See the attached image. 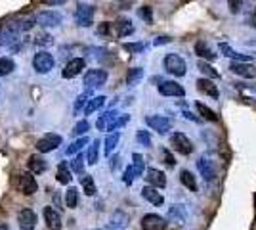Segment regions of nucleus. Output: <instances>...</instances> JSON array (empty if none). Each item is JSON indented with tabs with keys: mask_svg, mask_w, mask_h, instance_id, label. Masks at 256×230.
Wrapping results in <instances>:
<instances>
[{
	"mask_svg": "<svg viewBox=\"0 0 256 230\" xmlns=\"http://www.w3.org/2000/svg\"><path fill=\"white\" fill-rule=\"evenodd\" d=\"M32 23L29 22H10L0 27V46H10L16 41H20V35L27 31Z\"/></svg>",
	"mask_w": 256,
	"mask_h": 230,
	"instance_id": "nucleus-1",
	"label": "nucleus"
},
{
	"mask_svg": "<svg viewBox=\"0 0 256 230\" xmlns=\"http://www.w3.org/2000/svg\"><path fill=\"white\" fill-rule=\"evenodd\" d=\"M14 186L18 188L22 194H25V196H32L38 190L36 178L32 176V173H18V175L14 176Z\"/></svg>",
	"mask_w": 256,
	"mask_h": 230,
	"instance_id": "nucleus-2",
	"label": "nucleus"
},
{
	"mask_svg": "<svg viewBox=\"0 0 256 230\" xmlns=\"http://www.w3.org/2000/svg\"><path fill=\"white\" fill-rule=\"evenodd\" d=\"M54 66H56V60H54V56L50 54V52H46V50L36 52L34 58H32V67H34V71L40 73V75L48 73V71H52Z\"/></svg>",
	"mask_w": 256,
	"mask_h": 230,
	"instance_id": "nucleus-3",
	"label": "nucleus"
},
{
	"mask_svg": "<svg viewBox=\"0 0 256 230\" xmlns=\"http://www.w3.org/2000/svg\"><path fill=\"white\" fill-rule=\"evenodd\" d=\"M164 69L174 77H184L188 71V66L184 62V58L178 54H166L164 56Z\"/></svg>",
	"mask_w": 256,
	"mask_h": 230,
	"instance_id": "nucleus-4",
	"label": "nucleus"
},
{
	"mask_svg": "<svg viewBox=\"0 0 256 230\" xmlns=\"http://www.w3.org/2000/svg\"><path fill=\"white\" fill-rule=\"evenodd\" d=\"M107 81V71L106 69H88L84 73V85L88 90L96 87H104Z\"/></svg>",
	"mask_w": 256,
	"mask_h": 230,
	"instance_id": "nucleus-5",
	"label": "nucleus"
},
{
	"mask_svg": "<svg viewBox=\"0 0 256 230\" xmlns=\"http://www.w3.org/2000/svg\"><path fill=\"white\" fill-rule=\"evenodd\" d=\"M146 125L150 127L151 131L159 132V134H164L172 129V121L164 115H148L146 117Z\"/></svg>",
	"mask_w": 256,
	"mask_h": 230,
	"instance_id": "nucleus-6",
	"label": "nucleus"
},
{
	"mask_svg": "<svg viewBox=\"0 0 256 230\" xmlns=\"http://www.w3.org/2000/svg\"><path fill=\"white\" fill-rule=\"evenodd\" d=\"M170 144H172V148H174L178 153H182V155H190V153H193L192 140H190L184 132H174V134L170 136Z\"/></svg>",
	"mask_w": 256,
	"mask_h": 230,
	"instance_id": "nucleus-7",
	"label": "nucleus"
},
{
	"mask_svg": "<svg viewBox=\"0 0 256 230\" xmlns=\"http://www.w3.org/2000/svg\"><path fill=\"white\" fill-rule=\"evenodd\" d=\"M75 22L78 27H90L94 23V6L78 4V8L75 12Z\"/></svg>",
	"mask_w": 256,
	"mask_h": 230,
	"instance_id": "nucleus-8",
	"label": "nucleus"
},
{
	"mask_svg": "<svg viewBox=\"0 0 256 230\" xmlns=\"http://www.w3.org/2000/svg\"><path fill=\"white\" fill-rule=\"evenodd\" d=\"M197 169H199V173H201V176H203L206 182H208V180H214L216 175H218L216 163H214L210 157H206V155H201V157L197 159Z\"/></svg>",
	"mask_w": 256,
	"mask_h": 230,
	"instance_id": "nucleus-9",
	"label": "nucleus"
},
{
	"mask_svg": "<svg viewBox=\"0 0 256 230\" xmlns=\"http://www.w3.org/2000/svg\"><path fill=\"white\" fill-rule=\"evenodd\" d=\"M34 23L40 25V27H58L62 23V14L54 10L40 12V14L34 16Z\"/></svg>",
	"mask_w": 256,
	"mask_h": 230,
	"instance_id": "nucleus-10",
	"label": "nucleus"
},
{
	"mask_svg": "<svg viewBox=\"0 0 256 230\" xmlns=\"http://www.w3.org/2000/svg\"><path fill=\"white\" fill-rule=\"evenodd\" d=\"M166 219H162L157 213H148L142 217V230H164Z\"/></svg>",
	"mask_w": 256,
	"mask_h": 230,
	"instance_id": "nucleus-11",
	"label": "nucleus"
},
{
	"mask_svg": "<svg viewBox=\"0 0 256 230\" xmlns=\"http://www.w3.org/2000/svg\"><path fill=\"white\" fill-rule=\"evenodd\" d=\"M84 67H86V62L82 58H73L71 62L65 64L64 71H62V77H64V79H75L76 75L82 73Z\"/></svg>",
	"mask_w": 256,
	"mask_h": 230,
	"instance_id": "nucleus-12",
	"label": "nucleus"
},
{
	"mask_svg": "<svg viewBox=\"0 0 256 230\" xmlns=\"http://www.w3.org/2000/svg\"><path fill=\"white\" fill-rule=\"evenodd\" d=\"M58 146H62V136L60 134H46V136H42L36 142V152L48 153L52 152V150H56Z\"/></svg>",
	"mask_w": 256,
	"mask_h": 230,
	"instance_id": "nucleus-13",
	"label": "nucleus"
},
{
	"mask_svg": "<svg viewBox=\"0 0 256 230\" xmlns=\"http://www.w3.org/2000/svg\"><path fill=\"white\" fill-rule=\"evenodd\" d=\"M128 224H130V217H128L124 211L117 209V211L111 215L109 222H107V230H126Z\"/></svg>",
	"mask_w": 256,
	"mask_h": 230,
	"instance_id": "nucleus-14",
	"label": "nucleus"
},
{
	"mask_svg": "<svg viewBox=\"0 0 256 230\" xmlns=\"http://www.w3.org/2000/svg\"><path fill=\"white\" fill-rule=\"evenodd\" d=\"M18 222L22 230H34L36 228V213L32 209H22L18 215Z\"/></svg>",
	"mask_w": 256,
	"mask_h": 230,
	"instance_id": "nucleus-15",
	"label": "nucleus"
},
{
	"mask_svg": "<svg viewBox=\"0 0 256 230\" xmlns=\"http://www.w3.org/2000/svg\"><path fill=\"white\" fill-rule=\"evenodd\" d=\"M166 219L170 220V222H174V224L182 226V224L186 222V219H188V209H186V205H182V203H174V205H170Z\"/></svg>",
	"mask_w": 256,
	"mask_h": 230,
	"instance_id": "nucleus-16",
	"label": "nucleus"
},
{
	"mask_svg": "<svg viewBox=\"0 0 256 230\" xmlns=\"http://www.w3.org/2000/svg\"><path fill=\"white\" fill-rule=\"evenodd\" d=\"M230 69L234 71L235 75L245 77V79H254L256 77V67L246 64V62H232L230 64Z\"/></svg>",
	"mask_w": 256,
	"mask_h": 230,
	"instance_id": "nucleus-17",
	"label": "nucleus"
},
{
	"mask_svg": "<svg viewBox=\"0 0 256 230\" xmlns=\"http://www.w3.org/2000/svg\"><path fill=\"white\" fill-rule=\"evenodd\" d=\"M159 94H162V96H184L186 90L182 85L174 83V81H162L159 85Z\"/></svg>",
	"mask_w": 256,
	"mask_h": 230,
	"instance_id": "nucleus-18",
	"label": "nucleus"
},
{
	"mask_svg": "<svg viewBox=\"0 0 256 230\" xmlns=\"http://www.w3.org/2000/svg\"><path fill=\"white\" fill-rule=\"evenodd\" d=\"M44 220H46V226L50 230H62V226H64L62 215L54 207H44Z\"/></svg>",
	"mask_w": 256,
	"mask_h": 230,
	"instance_id": "nucleus-19",
	"label": "nucleus"
},
{
	"mask_svg": "<svg viewBox=\"0 0 256 230\" xmlns=\"http://www.w3.org/2000/svg\"><path fill=\"white\" fill-rule=\"evenodd\" d=\"M146 180H148L150 186H155V188L166 186V175L162 171H159V169H148L146 171Z\"/></svg>",
	"mask_w": 256,
	"mask_h": 230,
	"instance_id": "nucleus-20",
	"label": "nucleus"
},
{
	"mask_svg": "<svg viewBox=\"0 0 256 230\" xmlns=\"http://www.w3.org/2000/svg\"><path fill=\"white\" fill-rule=\"evenodd\" d=\"M142 197L144 199H148L151 205H162L164 203V197H162V194L159 192V188L155 186H144L142 188Z\"/></svg>",
	"mask_w": 256,
	"mask_h": 230,
	"instance_id": "nucleus-21",
	"label": "nucleus"
},
{
	"mask_svg": "<svg viewBox=\"0 0 256 230\" xmlns=\"http://www.w3.org/2000/svg\"><path fill=\"white\" fill-rule=\"evenodd\" d=\"M117 119H118L117 110L106 111L104 115H100V119H98V123H96L98 131H111V127L115 125V121Z\"/></svg>",
	"mask_w": 256,
	"mask_h": 230,
	"instance_id": "nucleus-22",
	"label": "nucleus"
},
{
	"mask_svg": "<svg viewBox=\"0 0 256 230\" xmlns=\"http://www.w3.org/2000/svg\"><path fill=\"white\" fill-rule=\"evenodd\" d=\"M197 88L203 92V94H206V96H210V98H218L220 94H218V88H216V85L212 83V79H206V77H203V79H199L197 81Z\"/></svg>",
	"mask_w": 256,
	"mask_h": 230,
	"instance_id": "nucleus-23",
	"label": "nucleus"
},
{
	"mask_svg": "<svg viewBox=\"0 0 256 230\" xmlns=\"http://www.w3.org/2000/svg\"><path fill=\"white\" fill-rule=\"evenodd\" d=\"M27 167H29V171H31L32 175H42L48 165H46V161H44L40 155H36V153H34V155H31V157H29Z\"/></svg>",
	"mask_w": 256,
	"mask_h": 230,
	"instance_id": "nucleus-24",
	"label": "nucleus"
},
{
	"mask_svg": "<svg viewBox=\"0 0 256 230\" xmlns=\"http://www.w3.org/2000/svg\"><path fill=\"white\" fill-rule=\"evenodd\" d=\"M113 27H115V35L117 37H128V35L134 33V25L130 20H124V18H120L117 22L113 23Z\"/></svg>",
	"mask_w": 256,
	"mask_h": 230,
	"instance_id": "nucleus-25",
	"label": "nucleus"
},
{
	"mask_svg": "<svg viewBox=\"0 0 256 230\" xmlns=\"http://www.w3.org/2000/svg\"><path fill=\"white\" fill-rule=\"evenodd\" d=\"M195 54L199 56V58H204V62H214L216 60V54L208 48V44L204 43V41H197L195 43Z\"/></svg>",
	"mask_w": 256,
	"mask_h": 230,
	"instance_id": "nucleus-26",
	"label": "nucleus"
},
{
	"mask_svg": "<svg viewBox=\"0 0 256 230\" xmlns=\"http://www.w3.org/2000/svg\"><path fill=\"white\" fill-rule=\"evenodd\" d=\"M218 48H220V52L224 56H228V58H232L234 62H248L250 60V56H245V54H237L234 48L230 46L228 43H220L218 44Z\"/></svg>",
	"mask_w": 256,
	"mask_h": 230,
	"instance_id": "nucleus-27",
	"label": "nucleus"
},
{
	"mask_svg": "<svg viewBox=\"0 0 256 230\" xmlns=\"http://www.w3.org/2000/svg\"><path fill=\"white\" fill-rule=\"evenodd\" d=\"M100 146H102V142L100 140H94V142H90V146H88V153H86V163L88 165H96L98 159H100Z\"/></svg>",
	"mask_w": 256,
	"mask_h": 230,
	"instance_id": "nucleus-28",
	"label": "nucleus"
},
{
	"mask_svg": "<svg viewBox=\"0 0 256 230\" xmlns=\"http://www.w3.org/2000/svg\"><path fill=\"white\" fill-rule=\"evenodd\" d=\"M180 182L186 188H188V190H192V192H197V180H195V176H193L192 171H188V169L180 171Z\"/></svg>",
	"mask_w": 256,
	"mask_h": 230,
	"instance_id": "nucleus-29",
	"label": "nucleus"
},
{
	"mask_svg": "<svg viewBox=\"0 0 256 230\" xmlns=\"http://www.w3.org/2000/svg\"><path fill=\"white\" fill-rule=\"evenodd\" d=\"M106 96H92V98L88 100V104H86L84 108V113L86 115H90V113H94V111L102 110L104 108V104H106Z\"/></svg>",
	"mask_w": 256,
	"mask_h": 230,
	"instance_id": "nucleus-30",
	"label": "nucleus"
},
{
	"mask_svg": "<svg viewBox=\"0 0 256 230\" xmlns=\"http://www.w3.org/2000/svg\"><path fill=\"white\" fill-rule=\"evenodd\" d=\"M56 176H58V182H60V184H69V182L73 180V176H71V169L67 167L65 161L58 165V173H56Z\"/></svg>",
	"mask_w": 256,
	"mask_h": 230,
	"instance_id": "nucleus-31",
	"label": "nucleus"
},
{
	"mask_svg": "<svg viewBox=\"0 0 256 230\" xmlns=\"http://www.w3.org/2000/svg\"><path fill=\"white\" fill-rule=\"evenodd\" d=\"M195 108H197V113L201 115V119H206V121H220V117L216 115V111H212L208 106H204V104H201V102H197L195 104Z\"/></svg>",
	"mask_w": 256,
	"mask_h": 230,
	"instance_id": "nucleus-32",
	"label": "nucleus"
},
{
	"mask_svg": "<svg viewBox=\"0 0 256 230\" xmlns=\"http://www.w3.org/2000/svg\"><path fill=\"white\" fill-rule=\"evenodd\" d=\"M90 144V140H88V136H78L75 142L71 144L67 150H65V155H76V153L80 152L84 146H88Z\"/></svg>",
	"mask_w": 256,
	"mask_h": 230,
	"instance_id": "nucleus-33",
	"label": "nucleus"
},
{
	"mask_svg": "<svg viewBox=\"0 0 256 230\" xmlns=\"http://www.w3.org/2000/svg\"><path fill=\"white\" fill-rule=\"evenodd\" d=\"M142 77H144V69H142V67H132V69H128L126 85L128 87H136L140 81H142Z\"/></svg>",
	"mask_w": 256,
	"mask_h": 230,
	"instance_id": "nucleus-34",
	"label": "nucleus"
},
{
	"mask_svg": "<svg viewBox=\"0 0 256 230\" xmlns=\"http://www.w3.org/2000/svg\"><path fill=\"white\" fill-rule=\"evenodd\" d=\"M78 203V190L75 186H69L65 192V207L67 209H75Z\"/></svg>",
	"mask_w": 256,
	"mask_h": 230,
	"instance_id": "nucleus-35",
	"label": "nucleus"
},
{
	"mask_svg": "<svg viewBox=\"0 0 256 230\" xmlns=\"http://www.w3.org/2000/svg\"><path fill=\"white\" fill-rule=\"evenodd\" d=\"M80 184H82V192L86 196H94L96 194V184H94V178L90 175L80 176Z\"/></svg>",
	"mask_w": 256,
	"mask_h": 230,
	"instance_id": "nucleus-36",
	"label": "nucleus"
},
{
	"mask_svg": "<svg viewBox=\"0 0 256 230\" xmlns=\"http://www.w3.org/2000/svg\"><path fill=\"white\" fill-rule=\"evenodd\" d=\"M197 67H199V71H201L206 79H218V77H220V73H218L208 62H204V60H201V62L197 64Z\"/></svg>",
	"mask_w": 256,
	"mask_h": 230,
	"instance_id": "nucleus-37",
	"label": "nucleus"
},
{
	"mask_svg": "<svg viewBox=\"0 0 256 230\" xmlns=\"http://www.w3.org/2000/svg\"><path fill=\"white\" fill-rule=\"evenodd\" d=\"M118 140H120V134L118 132H109L107 134V138H106V155H111L113 153V150L117 148V144H118Z\"/></svg>",
	"mask_w": 256,
	"mask_h": 230,
	"instance_id": "nucleus-38",
	"label": "nucleus"
},
{
	"mask_svg": "<svg viewBox=\"0 0 256 230\" xmlns=\"http://www.w3.org/2000/svg\"><path fill=\"white\" fill-rule=\"evenodd\" d=\"M132 167H134V171H136L138 176L144 175V171H146V159H144L142 153H132Z\"/></svg>",
	"mask_w": 256,
	"mask_h": 230,
	"instance_id": "nucleus-39",
	"label": "nucleus"
},
{
	"mask_svg": "<svg viewBox=\"0 0 256 230\" xmlns=\"http://www.w3.org/2000/svg\"><path fill=\"white\" fill-rule=\"evenodd\" d=\"M16 69V64L12 58H0V75H10L12 71Z\"/></svg>",
	"mask_w": 256,
	"mask_h": 230,
	"instance_id": "nucleus-40",
	"label": "nucleus"
},
{
	"mask_svg": "<svg viewBox=\"0 0 256 230\" xmlns=\"http://www.w3.org/2000/svg\"><path fill=\"white\" fill-rule=\"evenodd\" d=\"M86 159L82 157V153H76L75 159H73V163H71V167H73V171H75L76 175H84V169H86Z\"/></svg>",
	"mask_w": 256,
	"mask_h": 230,
	"instance_id": "nucleus-41",
	"label": "nucleus"
},
{
	"mask_svg": "<svg viewBox=\"0 0 256 230\" xmlns=\"http://www.w3.org/2000/svg\"><path fill=\"white\" fill-rule=\"evenodd\" d=\"M88 98H92V90H86V92H82V94L75 100V106H73V108H75V113H80V110L86 108Z\"/></svg>",
	"mask_w": 256,
	"mask_h": 230,
	"instance_id": "nucleus-42",
	"label": "nucleus"
},
{
	"mask_svg": "<svg viewBox=\"0 0 256 230\" xmlns=\"http://www.w3.org/2000/svg\"><path fill=\"white\" fill-rule=\"evenodd\" d=\"M88 129H90V123H88L86 119H82V121H78V123H76L71 132H73L75 136H86Z\"/></svg>",
	"mask_w": 256,
	"mask_h": 230,
	"instance_id": "nucleus-43",
	"label": "nucleus"
},
{
	"mask_svg": "<svg viewBox=\"0 0 256 230\" xmlns=\"http://www.w3.org/2000/svg\"><path fill=\"white\" fill-rule=\"evenodd\" d=\"M122 48H124L126 52H130V54H140V52L146 50V43H124Z\"/></svg>",
	"mask_w": 256,
	"mask_h": 230,
	"instance_id": "nucleus-44",
	"label": "nucleus"
},
{
	"mask_svg": "<svg viewBox=\"0 0 256 230\" xmlns=\"http://www.w3.org/2000/svg\"><path fill=\"white\" fill-rule=\"evenodd\" d=\"M136 140H138V144H142L144 148H151V134L148 131L136 132Z\"/></svg>",
	"mask_w": 256,
	"mask_h": 230,
	"instance_id": "nucleus-45",
	"label": "nucleus"
},
{
	"mask_svg": "<svg viewBox=\"0 0 256 230\" xmlns=\"http://www.w3.org/2000/svg\"><path fill=\"white\" fill-rule=\"evenodd\" d=\"M138 16L146 23H153V10H151L150 6H142L138 10Z\"/></svg>",
	"mask_w": 256,
	"mask_h": 230,
	"instance_id": "nucleus-46",
	"label": "nucleus"
},
{
	"mask_svg": "<svg viewBox=\"0 0 256 230\" xmlns=\"http://www.w3.org/2000/svg\"><path fill=\"white\" fill-rule=\"evenodd\" d=\"M136 176H138V175H136L134 167L130 165V167H126V171H124V176H122V180H124V184H128V186H130V184L136 180Z\"/></svg>",
	"mask_w": 256,
	"mask_h": 230,
	"instance_id": "nucleus-47",
	"label": "nucleus"
},
{
	"mask_svg": "<svg viewBox=\"0 0 256 230\" xmlns=\"http://www.w3.org/2000/svg\"><path fill=\"white\" fill-rule=\"evenodd\" d=\"M115 31V27H113V23H100L98 25V35H104V37H107V35H111Z\"/></svg>",
	"mask_w": 256,
	"mask_h": 230,
	"instance_id": "nucleus-48",
	"label": "nucleus"
},
{
	"mask_svg": "<svg viewBox=\"0 0 256 230\" xmlns=\"http://www.w3.org/2000/svg\"><path fill=\"white\" fill-rule=\"evenodd\" d=\"M243 2L245 0H228V8H230L232 14H239L241 8H243Z\"/></svg>",
	"mask_w": 256,
	"mask_h": 230,
	"instance_id": "nucleus-49",
	"label": "nucleus"
},
{
	"mask_svg": "<svg viewBox=\"0 0 256 230\" xmlns=\"http://www.w3.org/2000/svg\"><path fill=\"white\" fill-rule=\"evenodd\" d=\"M160 153H162V157H164V163L168 165V167H174V165H176V159H174V155H172L168 150H162Z\"/></svg>",
	"mask_w": 256,
	"mask_h": 230,
	"instance_id": "nucleus-50",
	"label": "nucleus"
},
{
	"mask_svg": "<svg viewBox=\"0 0 256 230\" xmlns=\"http://www.w3.org/2000/svg\"><path fill=\"white\" fill-rule=\"evenodd\" d=\"M170 41H172L170 37H157V39H155V43H153V44H155V46H160V44H168Z\"/></svg>",
	"mask_w": 256,
	"mask_h": 230,
	"instance_id": "nucleus-51",
	"label": "nucleus"
},
{
	"mask_svg": "<svg viewBox=\"0 0 256 230\" xmlns=\"http://www.w3.org/2000/svg\"><path fill=\"white\" fill-rule=\"evenodd\" d=\"M246 23L250 25V27H254L256 29V8L252 12H250V16H248V20H246Z\"/></svg>",
	"mask_w": 256,
	"mask_h": 230,
	"instance_id": "nucleus-52",
	"label": "nucleus"
},
{
	"mask_svg": "<svg viewBox=\"0 0 256 230\" xmlns=\"http://www.w3.org/2000/svg\"><path fill=\"white\" fill-rule=\"evenodd\" d=\"M184 117H186V119H190V121H195V123H199V121H201V117L193 115L192 111H184Z\"/></svg>",
	"mask_w": 256,
	"mask_h": 230,
	"instance_id": "nucleus-53",
	"label": "nucleus"
},
{
	"mask_svg": "<svg viewBox=\"0 0 256 230\" xmlns=\"http://www.w3.org/2000/svg\"><path fill=\"white\" fill-rule=\"evenodd\" d=\"M44 4H48V6H62V4H65L67 0H42Z\"/></svg>",
	"mask_w": 256,
	"mask_h": 230,
	"instance_id": "nucleus-54",
	"label": "nucleus"
},
{
	"mask_svg": "<svg viewBox=\"0 0 256 230\" xmlns=\"http://www.w3.org/2000/svg\"><path fill=\"white\" fill-rule=\"evenodd\" d=\"M109 167H111V169H113V171H115V169H117V167H118V155H113V157H111V159H109Z\"/></svg>",
	"mask_w": 256,
	"mask_h": 230,
	"instance_id": "nucleus-55",
	"label": "nucleus"
},
{
	"mask_svg": "<svg viewBox=\"0 0 256 230\" xmlns=\"http://www.w3.org/2000/svg\"><path fill=\"white\" fill-rule=\"evenodd\" d=\"M34 41H36L38 44H48L50 43V37H48V35H40V37H38V39H34Z\"/></svg>",
	"mask_w": 256,
	"mask_h": 230,
	"instance_id": "nucleus-56",
	"label": "nucleus"
},
{
	"mask_svg": "<svg viewBox=\"0 0 256 230\" xmlns=\"http://www.w3.org/2000/svg\"><path fill=\"white\" fill-rule=\"evenodd\" d=\"M0 230H10V226H8V224H4V222H0Z\"/></svg>",
	"mask_w": 256,
	"mask_h": 230,
	"instance_id": "nucleus-57",
	"label": "nucleus"
},
{
	"mask_svg": "<svg viewBox=\"0 0 256 230\" xmlns=\"http://www.w3.org/2000/svg\"><path fill=\"white\" fill-rule=\"evenodd\" d=\"M254 205H256V196H254Z\"/></svg>",
	"mask_w": 256,
	"mask_h": 230,
	"instance_id": "nucleus-58",
	"label": "nucleus"
},
{
	"mask_svg": "<svg viewBox=\"0 0 256 230\" xmlns=\"http://www.w3.org/2000/svg\"><path fill=\"white\" fill-rule=\"evenodd\" d=\"M94 230H102V228H94Z\"/></svg>",
	"mask_w": 256,
	"mask_h": 230,
	"instance_id": "nucleus-59",
	"label": "nucleus"
}]
</instances>
